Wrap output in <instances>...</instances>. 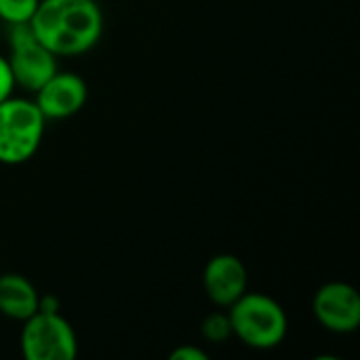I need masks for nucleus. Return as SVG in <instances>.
<instances>
[{
  "label": "nucleus",
  "instance_id": "nucleus-12",
  "mask_svg": "<svg viewBox=\"0 0 360 360\" xmlns=\"http://www.w3.org/2000/svg\"><path fill=\"white\" fill-rule=\"evenodd\" d=\"M13 91H15V78H13L11 65H8L6 57L0 55V101L11 97Z\"/></svg>",
  "mask_w": 360,
  "mask_h": 360
},
{
  "label": "nucleus",
  "instance_id": "nucleus-6",
  "mask_svg": "<svg viewBox=\"0 0 360 360\" xmlns=\"http://www.w3.org/2000/svg\"><path fill=\"white\" fill-rule=\"evenodd\" d=\"M312 312L327 331L338 335L354 333L360 327L359 291L344 281H331L314 293Z\"/></svg>",
  "mask_w": 360,
  "mask_h": 360
},
{
  "label": "nucleus",
  "instance_id": "nucleus-7",
  "mask_svg": "<svg viewBox=\"0 0 360 360\" xmlns=\"http://www.w3.org/2000/svg\"><path fill=\"white\" fill-rule=\"evenodd\" d=\"M34 95V103L46 120H65L84 108L89 86L76 72L57 70Z\"/></svg>",
  "mask_w": 360,
  "mask_h": 360
},
{
  "label": "nucleus",
  "instance_id": "nucleus-8",
  "mask_svg": "<svg viewBox=\"0 0 360 360\" xmlns=\"http://www.w3.org/2000/svg\"><path fill=\"white\" fill-rule=\"evenodd\" d=\"M247 285L249 272L240 257L219 253L207 262L202 272V289L217 308H230L247 291Z\"/></svg>",
  "mask_w": 360,
  "mask_h": 360
},
{
  "label": "nucleus",
  "instance_id": "nucleus-14",
  "mask_svg": "<svg viewBox=\"0 0 360 360\" xmlns=\"http://www.w3.org/2000/svg\"><path fill=\"white\" fill-rule=\"evenodd\" d=\"M59 308H61V304H59V300L55 297V295H40V300H38V312H59Z\"/></svg>",
  "mask_w": 360,
  "mask_h": 360
},
{
  "label": "nucleus",
  "instance_id": "nucleus-13",
  "mask_svg": "<svg viewBox=\"0 0 360 360\" xmlns=\"http://www.w3.org/2000/svg\"><path fill=\"white\" fill-rule=\"evenodd\" d=\"M171 360H209V354L196 346H179L171 352Z\"/></svg>",
  "mask_w": 360,
  "mask_h": 360
},
{
  "label": "nucleus",
  "instance_id": "nucleus-3",
  "mask_svg": "<svg viewBox=\"0 0 360 360\" xmlns=\"http://www.w3.org/2000/svg\"><path fill=\"white\" fill-rule=\"evenodd\" d=\"M46 118L32 99L6 97L0 101V165L17 167L40 150Z\"/></svg>",
  "mask_w": 360,
  "mask_h": 360
},
{
  "label": "nucleus",
  "instance_id": "nucleus-4",
  "mask_svg": "<svg viewBox=\"0 0 360 360\" xmlns=\"http://www.w3.org/2000/svg\"><path fill=\"white\" fill-rule=\"evenodd\" d=\"M21 354L27 360H72L78 356V338L61 312H36L23 321Z\"/></svg>",
  "mask_w": 360,
  "mask_h": 360
},
{
  "label": "nucleus",
  "instance_id": "nucleus-1",
  "mask_svg": "<svg viewBox=\"0 0 360 360\" xmlns=\"http://www.w3.org/2000/svg\"><path fill=\"white\" fill-rule=\"evenodd\" d=\"M30 27L51 53L74 57L99 42L103 13L95 0H40Z\"/></svg>",
  "mask_w": 360,
  "mask_h": 360
},
{
  "label": "nucleus",
  "instance_id": "nucleus-2",
  "mask_svg": "<svg viewBox=\"0 0 360 360\" xmlns=\"http://www.w3.org/2000/svg\"><path fill=\"white\" fill-rule=\"evenodd\" d=\"M232 338L253 350L278 348L289 331V319L285 308L266 293L245 291L230 308H226Z\"/></svg>",
  "mask_w": 360,
  "mask_h": 360
},
{
  "label": "nucleus",
  "instance_id": "nucleus-10",
  "mask_svg": "<svg viewBox=\"0 0 360 360\" xmlns=\"http://www.w3.org/2000/svg\"><path fill=\"white\" fill-rule=\"evenodd\" d=\"M200 335L205 342L211 344H224L226 340L232 338V325L228 319L226 310H215L209 316H205L202 325H200Z\"/></svg>",
  "mask_w": 360,
  "mask_h": 360
},
{
  "label": "nucleus",
  "instance_id": "nucleus-9",
  "mask_svg": "<svg viewBox=\"0 0 360 360\" xmlns=\"http://www.w3.org/2000/svg\"><path fill=\"white\" fill-rule=\"evenodd\" d=\"M40 293L36 287L17 272L0 274V314L11 321H27L38 312Z\"/></svg>",
  "mask_w": 360,
  "mask_h": 360
},
{
  "label": "nucleus",
  "instance_id": "nucleus-5",
  "mask_svg": "<svg viewBox=\"0 0 360 360\" xmlns=\"http://www.w3.org/2000/svg\"><path fill=\"white\" fill-rule=\"evenodd\" d=\"M8 44L11 53L6 61L15 78V86L36 93L57 72V55L34 36L30 23L8 25Z\"/></svg>",
  "mask_w": 360,
  "mask_h": 360
},
{
  "label": "nucleus",
  "instance_id": "nucleus-11",
  "mask_svg": "<svg viewBox=\"0 0 360 360\" xmlns=\"http://www.w3.org/2000/svg\"><path fill=\"white\" fill-rule=\"evenodd\" d=\"M40 0H0V19L6 25L30 23Z\"/></svg>",
  "mask_w": 360,
  "mask_h": 360
}]
</instances>
